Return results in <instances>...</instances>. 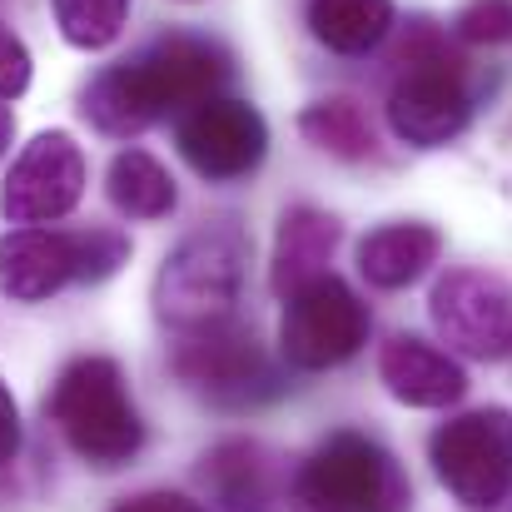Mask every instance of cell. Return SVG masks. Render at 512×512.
<instances>
[{"label":"cell","mask_w":512,"mask_h":512,"mask_svg":"<svg viewBox=\"0 0 512 512\" xmlns=\"http://www.w3.org/2000/svg\"><path fill=\"white\" fill-rule=\"evenodd\" d=\"M234 75V55L209 35H160L155 45L135 50L130 60L105 65L80 90V115L110 135L130 140L170 115H184L189 105L219 95Z\"/></svg>","instance_id":"6da1fadb"},{"label":"cell","mask_w":512,"mask_h":512,"mask_svg":"<svg viewBox=\"0 0 512 512\" xmlns=\"http://www.w3.org/2000/svg\"><path fill=\"white\" fill-rule=\"evenodd\" d=\"M45 418L55 423L65 448L95 473H120L145 453V418L130 398L120 363L105 353H80L60 368L45 398Z\"/></svg>","instance_id":"7a4b0ae2"},{"label":"cell","mask_w":512,"mask_h":512,"mask_svg":"<svg viewBox=\"0 0 512 512\" xmlns=\"http://www.w3.org/2000/svg\"><path fill=\"white\" fill-rule=\"evenodd\" d=\"M403 75L388 90V125L403 145L438 150L453 145L473 125V85L463 55L448 45V35L418 15L398 45Z\"/></svg>","instance_id":"3957f363"},{"label":"cell","mask_w":512,"mask_h":512,"mask_svg":"<svg viewBox=\"0 0 512 512\" xmlns=\"http://www.w3.org/2000/svg\"><path fill=\"white\" fill-rule=\"evenodd\" d=\"M244 279H249V234L234 219L199 224L165 254L155 274V314L174 334L234 319Z\"/></svg>","instance_id":"277c9868"},{"label":"cell","mask_w":512,"mask_h":512,"mask_svg":"<svg viewBox=\"0 0 512 512\" xmlns=\"http://www.w3.org/2000/svg\"><path fill=\"white\" fill-rule=\"evenodd\" d=\"M125 264H130V234L120 229L20 224L0 239V294L15 304H45L70 284H105Z\"/></svg>","instance_id":"5b68a950"},{"label":"cell","mask_w":512,"mask_h":512,"mask_svg":"<svg viewBox=\"0 0 512 512\" xmlns=\"http://www.w3.org/2000/svg\"><path fill=\"white\" fill-rule=\"evenodd\" d=\"M170 368L189 393H199L204 403L224 413L264 408L289 393V378L269 363L254 329L239 319H219V324L179 334V343L170 348Z\"/></svg>","instance_id":"8992f818"},{"label":"cell","mask_w":512,"mask_h":512,"mask_svg":"<svg viewBox=\"0 0 512 512\" xmlns=\"http://www.w3.org/2000/svg\"><path fill=\"white\" fill-rule=\"evenodd\" d=\"M294 498L309 512H403L408 478L378 438L334 433L299 463Z\"/></svg>","instance_id":"52a82bcc"},{"label":"cell","mask_w":512,"mask_h":512,"mask_svg":"<svg viewBox=\"0 0 512 512\" xmlns=\"http://www.w3.org/2000/svg\"><path fill=\"white\" fill-rule=\"evenodd\" d=\"M428 463L453 503L468 512H493L512 493V413L473 408L448 418L428 438Z\"/></svg>","instance_id":"ba28073f"},{"label":"cell","mask_w":512,"mask_h":512,"mask_svg":"<svg viewBox=\"0 0 512 512\" xmlns=\"http://www.w3.org/2000/svg\"><path fill=\"white\" fill-rule=\"evenodd\" d=\"M368 304L343 284L339 274H319L284 299L279 319V353L299 373H324L348 363L368 343Z\"/></svg>","instance_id":"9c48e42d"},{"label":"cell","mask_w":512,"mask_h":512,"mask_svg":"<svg viewBox=\"0 0 512 512\" xmlns=\"http://www.w3.org/2000/svg\"><path fill=\"white\" fill-rule=\"evenodd\" d=\"M428 319L463 358L498 363L512 353V289L488 269H448L428 294Z\"/></svg>","instance_id":"30bf717a"},{"label":"cell","mask_w":512,"mask_h":512,"mask_svg":"<svg viewBox=\"0 0 512 512\" xmlns=\"http://www.w3.org/2000/svg\"><path fill=\"white\" fill-rule=\"evenodd\" d=\"M174 145L184 155V165L199 179L229 184L244 179L264 165L269 155V125L249 100L234 95H209L199 105H189L174 125Z\"/></svg>","instance_id":"8fae6325"},{"label":"cell","mask_w":512,"mask_h":512,"mask_svg":"<svg viewBox=\"0 0 512 512\" xmlns=\"http://www.w3.org/2000/svg\"><path fill=\"white\" fill-rule=\"evenodd\" d=\"M85 194V155L75 135L40 130L0 184V214L10 224H55L65 219Z\"/></svg>","instance_id":"7c38bea8"},{"label":"cell","mask_w":512,"mask_h":512,"mask_svg":"<svg viewBox=\"0 0 512 512\" xmlns=\"http://www.w3.org/2000/svg\"><path fill=\"white\" fill-rule=\"evenodd\" d=\"M214 512H279V458L254 438H224L199 458Z\"/></svg>","instance_id":"4fadbf2b"},{"label":"cell","mask_w":512,"mask_h":512,"mask_svg":"<svg viewBox=\"0 0 512 512\" xmlns=\"http://www.w3.org/2000/svg\"><path fill=\"white\" fill-rule=\"evenodd\" d=\"M378 378L408 408H448L468 393L463 363L433 343L413 339V334H393L378 348Z\"/></svg>","instance_id":"5bb4252c"},{"label":"cell","mask_w":512,"mask_h":512,"mask_svg":"<svg viewBox=\"0 0 512 512\" xmlns=\"http://www.w3.org/2000/svg\"><path fill=\"white\" fill-rule=\"evenodd\" d=\"M339 239H343V229L334 214H324V209H314V204L284 209L279 234H274V269H269L274 294L289 299V294L304 289L309 279L329 274V259H334Z\"/></svg>","instance_id":"9a60e30c"},{"label":"cell","mask_w":512,"mask_h":512,"mask_svg":"<svg viewBox=\"0 0 512 512\" xmlns=\"http://www.w3.org/2000/svg\"><path fill=\"white\" fill-rule=\"evenodd\" d=\"M443 254V234L433 224H418V219H398V224H383L373 234H363L358 244V274L373 284V289H408L418 284Z\"/></svg>","instance_id":"2e32d148"},{"label":"cell","mask_w":512,"mask_h":512,"mask_svg":"<svg viewBox=\"0 0 512 512\" xmlns=\"http://www.w3.org/2000/svg\"><path fill=\"white\" fill-rule=\"evenodd\" d=\"M393 0H309V30L334 55H368L393 30Z\"/></svg>","instance_id":"e0dca14e"},{"label":"cell","mask_w":512,"mask_h":512,"mask_svg":"<svg viewBox=\"0 0 512 512\" xmlns=\"http://www.w3.org/2000/svg\"><path fill=\"white\" fill-rule=\"evenodd\" d=\"M105 194L110 204L125 214V219H165L179 204V189H174L170 170L150 155V150H120L105 170Z\"/></svg>","instance_id":"ac0fdd59"},{"label":"cell","mask_w":512,"mask_h":512,"mask_svg":"<svg viewBox=\"0 0 512 512\" xmlns=\"http://www.w3.org/2000/svg\"><path fill=\"white\" fill-rule=\"evenodd\" d=\"M299 135H304L314 150H324V155H334V160H348V165L378 155V135H373L363 105L348 100V95H329V100L304 105Z\"/></svg>","instance_id":"d6986e66"},{"label":"cell","mask_w":512,"mask_h":512,"mask_svg":"<svg viewBox=\"0 0 512 512\" xmlns=\"http://www.w3.org/2000/svg\"><path fill=\"white\" fill-rule=\"evenodd\" d=\"M135 0H50L55 25L65 35V45L75 50H105L120 40L125 20H130Z\"/></svg>","instance_id":"ffe728a7"},{"label":"cell","mask_w":512,"mask_h":512,"mask_svg":"<svg viewBox=\"0 0 512 512\" xmlns=\"http://www.w3.org/2000/svg\"><path fill=\"white\" fill-rule=\"evenodd\" d=\"M463 45H512V0H468L453 20Z\"/></svg>","instance_id":"44dd1931"},{"label":"cell","mask_w":512,"mask_h":512,"mask_svg":"<svg viewBox=\"0 0 512 512\" xmlns=\"http://www.w3.org/2000/svg\"><path fill=\"white\" fill-rule=\"evenodd\" d=\"M25 90H30V50L10 25H0V100H20Z\"/></svg>","instance_id":"7402d4cb"},{"label":"cell","mask_w":512,"mask_h":512,"mask_svg":"<svg viewBox=\"0 0 512 512\" xmlns=\"http://www.w3.org/2000/svg\"><path fill=\"white\" fill-rule=\"evenodd\" d=\"M110 512H209V508L184 498V493H170V488H150V493H135V498L115 503Z\"/></svg>","instance_id":"603a6c76"},{"label":"cell","mask_w":512,"mask_h":512,"mask_svg":"<svg viewBox=\"0 0 512 512\" xmlns=\"http://www.w3.org/2000/svg\"><path fill=\"white\" fill-rule=\"evenodd\" d=\"M15 458H20V403L0 378V468H10Z\"/></svg>","instance_id":"cb8c5ba5"},{"label":"cell","mask_w":512,"mask_h":512,"mask_svg":"<svg viewBox=\"0 0 512 512\" xmlns=\"http://www.w3.org/2000/svg\"><path fill=\"white\" fill-rule=\"evenodd\" d=\"M10 145H15V115H10V105L0 100V160L10 155Z\"/></svg>","instance_id":"d4e9b609"}]
</instances>
